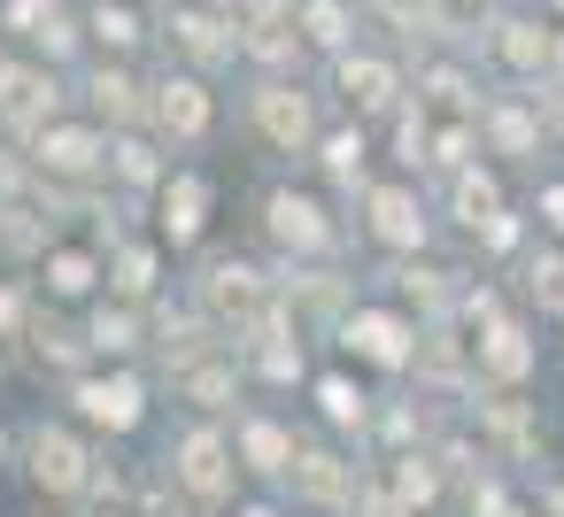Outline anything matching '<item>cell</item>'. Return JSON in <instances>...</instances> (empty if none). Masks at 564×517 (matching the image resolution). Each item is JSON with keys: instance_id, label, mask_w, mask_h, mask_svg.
Masks as SVG:
<instances>
[{"instance_id": "24", "label": "cell", "mask_w": 564, "mask_h": 517, "mask_svg": "<svg viewBox=\"0 0 564 517\" xmlns=\"http://www.w3.org/2000/svg\"><path fill=\"white\" fill-rule=\"evenodd\" d=\"M148 278H155L148 248H124V263H117V286H124V294H148Z\"/></svg>"}, {"instance_id": "6", "label": "cell", "mask_w": 564, "mask_h": 517, "mask_svg": "<svg viewBox=\"0 0 564 517\" xmlns=\"http://www.w3.org/2000/svg\"><path fill=\"white\" fill-rule=\"evenodd\" d=\"M348 348H356V355H371V363H402V355H410V332H402L394 317L364 309V317L348 324Z\"/></svg>"}, {"instance_id": "9", "label": "cell", "mask_w": 564, "mask_h": 517, "mask_svg": "<svg viewBox=\"0 0 564 517\" xmlns=\"http://www.w3.org/2000/svg\"><path fill=\"white\" fill-rule=\"evenodd\" d=\"M271 232H279L286 248H325V217H317L310 201H294V194L271 201Z\"/></svg>"}, {"instance_id": "7", "label": "cell", "mask_w": 564, "mask_h": 517, "mask_svg": "<svg viewBox=\"0 0 564 517\" xmlns=\"http://www.w3.org/2000/svg\"><path fill=\"white\" fill-rule=\"evenodd\" d=\"M78 402H86V417H101V425H140V386L132 378H101V386H78Z\"/></svg>"}, {"instance_id": "28", "label": "cell", "mask_w": 564, "mask_h": 517, "mask_svg": "<svg viewBox=\"0 0 564 517\" xmlns=\"http://www.w3.org/2000/svg\"><path fill=\"white\" fill-rule=\"evenodd\" d=\"M325 163H333V178H356V163H364V140L348 132V140H333L325 147Z\"/></svg>"}, {"instance_id": "16", "label": "cell", "mask_w": 564, "mask_h": 517, "mask_svg": "<svg viewBox=\"0 0 564 517\" xmlns=\"http://www.w3.org/2000/svg\"><path fill=\"white\" fill-rule=\"evenodd\" d=\"M248 455H256L263 471H286V455H294V448H286V432H279V425H248Z\"/></svg>"}, {"instance_id": "29", "label": "cell", "mask_w": 564, "mask_h": 517, "mask_svg": "<svg viewBox=\"0 0 564 517\" xmlns=\"http://www.w3.org/2000/svg\"><path fill=\"white\" fill-rule=\"evenodd\" d=\"M94 340H101L109 355H124V348H132V317H101V324H94Z\"/></svg>"}, {"instance_id": "20", "label": "cell", "mask_w": 564, "mask_h": 517, "mask_svg": "<svg viewBox=\"0 0 564 517\" xmlns=\"http://www.w3.org/2000/svg\"><path fill=\"white\" fill-rule=\"evenodd\" d=\"M171 32H178V40H186L194 55H225V40H217V24H209V16H178Z\"/></svg>"}, {"instance_id": "12", "label": "cell", "mask_w": 564, "mask_h": 517, "mask_svg": "<svg viewBox=\"0 0 564 517\" xmlns=\"http://www.w3.org/2000/svg\"><path fill=\"white\" fill-rule=\"evenodd\" d=\"M479 355H487L495 378H525V363H533V348H525L518 324H487V348H479Z\"/></svg>"}, {"instance_id": "38", "label": "cell", "mask_w": 564, "mask_h": 517, "mask_svg": "<svg viewBox=\"0 0 564 517\" xmlns=\"http://www.w3.org/2000/svg\"><path fill=\"white\" fill-rule=\"evenodd\" d=\"M248 517H271V509H248Z\"/></svg>"}, {"instance_id": "13", "label": "cell", "mask_w": 564, "mask_h": 517, "mask_svg": "<svg viewBox=\"0 0 564 517\" xmlns=\"http://www.w3.org/2000/svg\"><path fill=\"white\" fill-rule=\"evenodd\" d=\"M186 486H194V494H217V486H225V440H217V432H194V440H186Z\"/></svg>"}, {"instance_id": "5", "label": "cell", "mask_w": 564, "mask_h": 517, "mask_svg": "<svg viewBox=\"0 0 564 517\" xmlns=\"http://www.w3.org/2000/svg\"><path fill=\"white\" fill-rule=\"evenodd\" d=\"M371 224H379V240H394V248H417V240H425V217H417V201H410L402 186L371 194Z\"/></svg>"}, {"instance_id": "37", "label": "cell", "mask_w": 564, "mask_h": 517, "mask_svg": "<svg viewBox=\"0 0 564 517\" xmlns=\"http://www.w3.org/2000/svg\"><path fill=\"white\" fill-rule=\"evenodd\" d=\"M248 9H256V16H271V9H279V0H248Z\"/></svg>"}, {"instance_id": "33", "label": "cell", "mask_w": 564, "mask_h": 517, "mask_svg": "<svg viewBox=\"0 0 564 517\" xmlns=\"http://www.w3.org/2000/svg\"><path fill=\"white\" fill-rule=\"evenodd\" d=\"M117 163H124V178H148L155 163H148V147H117Z\"/></svg>"}, {"instance_id": "19", "label": "cell", "mask_w": 564, "mask_h": 517, "mask_svg": "<svg viewBox=\"0 0 564 517\" xmlns=\"http://www.w3.org/2000/svg\"><path fill=\"white\" fill-rule=\"evenodd\" d=\"M456 209H464L471 224H495V186H487V178H464V186H456Z\"/></svg>"}, {"instance_id": "34", "label": "cell", "mask_w": 564, "mask_h": 517, "mask_svg": "<svg viewBox=\"0 0 564 517\" xmlns=\"http://www.w3.org/2000/svg\"><path fill=\"white\" fill-rule=\"evenodd\" d=\"M541 217H549V224H556V232H564V186H556V194H549V201H541Z\"/></svg>"}, {"instance_id": "4", "label": "cell", "mask_w": 564, "mask_h": 517, "mask_svg": "<svg viewBox=\"0 0 564 517\" xmlns=\"http://www.w3.org/2000/svg\"><path fill=\"white\" fill-rule=\"evenodd\" d=\"M0 109H9L17 124H47L55 117V86L40 70H0Z\"/></svg>"}, {"instance_id": "14", "label": "cell", "mask_w": 564, "mask_h": 517, "mask_svg": "<svg viewBox=\"0 0 564 517\" xmlns=\"http://www.w3.org/2000/svg\"><path fill=\"white\" fill-rule=\"evenodd\" d=\"M40 155H47V170H94L101 163V140L94 132H47Z\"/></svg>"}, {"instance_id": "25", "label": "cell", "mask_w": 564, "mask_h": 517, "mask_svg": "<svg viewBox=\"0 0 564 517\" xmlns=\"http://www.w3.org/2000/svg\"><path fill=\"white\" fill-rule=\"evenodd\" d=\"M325 409H333L340 425H356V417H364V394H356L348 378H325Z\"/></svg>"}, {"instance_id": "11", "label": "cell", "mask_w": 564, "mask_h": 517, "mask_svg": "<svg viewBox=\"0 0 564 517\" xmlns=\"http://www.w3.org/2000/svg\"><path fill=\"white\" fill-rule=\"evenodd\" d=\"M202 209H209V186H202V178H178V186L163 194V224H171V240H194V232H202Z\"/></svg>"}, {"instance_id": "10", "label": "cell", "mask_w": 564, "mask_h": 517, "mask_svg": "<svg viewBox=\"0 0 564 517\" xmlns=\"http://www.w3.org/2000/svg\"><path fill=\"white\" fill-rule=\"evenodd\" d=\"M340 94H348L356 109H379V101L394 94V70H387V63H371V55H364V63L348 55V63H340Z\"/></svg>"}, {"instance_id": "32", "label": "cell", "mask_w": 564, "mask_h": 517, "mask_svg": "<svg viewBox=\"0 0 564 517\" xmlns=\"http://www.w3.org/2000/svg\"><path fill=\"white\" fill-rule=\"evenodd\" d=\"M402 494H433V471H425V463H417V455H410V463H402Z\"/></svg>"}, {"instance_id": "17", "label": "cell", "mask_w": 564, "mask_h": 517, "mask_svg": "<svg viewBox=\"0 0 564 517\" xmlns=\"http://www.w3.org/2000/svg\"><path fill=\"white\" fill-rule=\"evenodd\" d=\"M302 24H310V40H325V47H340V40H348V16L333 9V0H310V16H302Z\"/></svg>"}, {"instance_id": "35", "label": "cell", "mask_w": 564, "mask_h": 517, "mask_svg": "<svg viewBox=\"0 0 564 517\" xmlns=\"http://www.w3.org/2000/svg\"><path fill=\"white\" fill-rule=\"evenodd\" d=\"M364 517H402V509H394V502H379V494H371V502H364Z\"/></svg>"}, {"instance_id": "22", "label": "cell", "mask_w": 564, "mask_h": 517, "mask_svg": "<svg viewBox=\"0 0 564 517\" xmlns=\"http://www.w3.org/2000/svg\"><path fill=\"white\" fill-rule=\"evenodd\" d=\"M495 147H510V155H525V147H533V117H518V109H502V117H495Z\"/></svg>"}, {"instance_id": "27", "label": "cell", "mask_w": 564, "mask_h": 517, "mask_svg": "<svg viewBox=\"0 0 564 517\" xmlns=\"http://www.w3.org/2000/svg\"><path fill=\"white\" fill-rule=\"evenodd\" d=\"M94 32H101L109 47H132V40H140V24H132L124 9H101V24H94Z\"/></svg>"}, {"instance_id": "21", "label": "cell", "mask_w": 564, "mask_h": 517, "mask_svg": "<svg viewBox=\"0 0 564 517\" xmlns=\"http://www.w3.org/2000/svg\"><path fill=\"white\" fill-rule=\"evenodd\" d=\"M94 101H101L109 117H132V78H117V70H101V78H94Z\"/></svg>"}, {"instance_id": "30", "label": "cell", "mask_w": 564, "mask_h": 517, "mask_svg": "<svg viewBox=\"0 0 564 517\" xmlns=\"http://www.w3.org/2000/svg\"><path fill=\"white\" fill-rule=\"evenodd\" d=\"M294 40H286V24H256V55H286Z\"/></svg>"}, {"instance_id": "23", "label": "cell", "mask_w": 564, "mask_h": 517, "mask_svg": "<svg viewBox=\"0 0 564 517\" xmlns=\"http://www.w3.org/2000/svg\"><path fill=\"white\" fill-rule=\"evenodd\" d=\"M533 294H541L549 309H564V255H541V263H533Z\"/></svg>"}, {"instance_id": "26", "label": "cell", "mask_w": 564, "mask_h": 517, "mask_svg": "<svg viewBox=\"0 0 564 517\" xmlns=\"http://www.w3.org/2000/svg\"><path fill=\"white\" fill-rule=\"evenodd\" d=\"M55 286H63V294H86V286H94V263H86V255H55Z\"/></svg>"}, {"instance_id": "1", "label": "cell", "mask_w": 564, "mask_h": 517, "mask_svg": "<svg viewBox=\"0 0 564 517\" xmlns=\"http://www.w3.org/2000/svg\"><path fill=\"white\" fill-rule=\"evenodd\" d=\"M209 309H217L225 324H271V294H263V278L240 271V263L209 271Z\"/></svg>"}, {"instance_id": "18", "label": "cell", "mask_w": 564, "mask_h": 517, "mask_svg": "<svg viewBox=\"0 0 564 517\" xmlns=\"http://www.w3.org/2000/svg\"><path fill=\"white\" fill-rule=\"evenodd\" d=\"M502 55H510V63H518V70H533V63H541V55H549V40H541V32H533V24H510V40H502Z\"/></svg>"}, {"instance_id": "31", "label": "cell", "mask_w": 564, "mask_h": 517, "mask_svg": "<svg viewBox=\"0 0 564 517\" xmlns=\"http://www.w3.org/2000/svg\"><path fill=\"white\" fill-rule=\"evenodd\" d=\"M47 9H55V0H17V9H9V16H17L24 32H40V24H47Z\"/></svg>"}, {"instance_id": "36", "label": "cell", "mask_w": 564, "mask_h": 517, "mask_svg": "<svg viewBox=\"0 0 564 517\" xmlns=\"http://www.w3.org/2000/svg\"><path fill=\"white\" fill-rule=\"evenodd\" d=\"M0 324H17V301H9V294H0Z\"/></svg>"}, {"instance_id": "3", "label": "cell", "mask_w": 564, "mask_h": 517, "mask_svg": "<svg viewBox=\"0 0 564 517\" xmlns=\"http://www.w3.org/2000/svg\"><path fill=\"white\" fill-rule=\"evenodd\" d=\"M155 117H163V132H171V140H202L209 101H202V86H194V78H171V86L155 94Z\"/></svg>"}, {"instance_id": "15", "label": "cell", "mask_w": 564, "mask_h": 517, "mask_svg": "<svg viewBox=\"0 0 564 517\" xmlns=\"http://www.w3.org/2000/svg\"><path fill=\"white\" fill-rule=\"evenodd\" d=\"M294 479H302V494H317V502H340L348 494V471L333 463V455H302V463H286Z\"/></svg>"}, {"instance_id": "2", "label": "cell", "mask_w": 564, "mask_h": 517, "mask_svg": "<svg viewBox=\"0 0 564 517\" xmlns=\"http://www.w3.org/2000/svg\"><path fill=\"white\" fill-rule=\"evenodd\" d=\"M32 471H40V486L70 494V486H86V448H78L70 432H40V440H32Z\"/></svg>"}, {"instance_id": "8", "label": "cell", "mask_w": 564, "mask_h": 517, "mask_svg": "<svg viewBox=\"0 0 564 517\" xmlns=\"http://www.w3.org/2000/svg\"><path fill=\"white\" fill-rule=\"evenodd\" d=\"M263 132H271L279 147H302V140H310V101L286 94V86H271V94H263Z\"/></svg>"}]
</instances>
